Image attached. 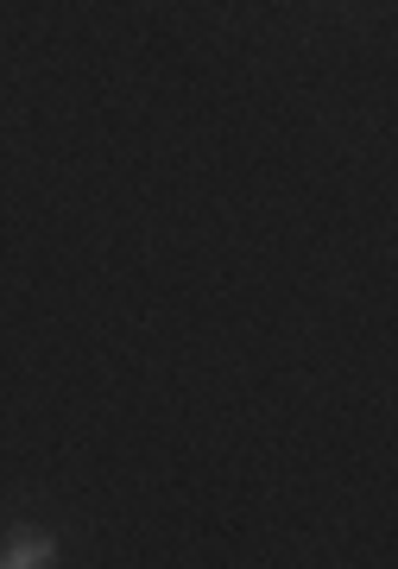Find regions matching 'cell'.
<instances>
[{"instance_id":"cell-1","label":"cell","mask_w":398,"mask_h":569,"mask_svg":"<svg viewBox=\"0 0 398 569\" xmlns=\"http://www.w3.org/2000/svg\"><path fill=\"white\" fill-rule=\"evenodd\" d=\"M58 557V538L51 531H7L0 538V569H39Z\"/></svg>"}]
</instances>
